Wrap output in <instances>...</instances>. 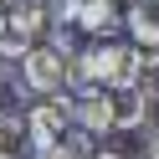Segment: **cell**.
I'll list each match as a JSON object with an SVG mask.
<instances>
[{"instance_id":"4","label":"cell","mask_w":159,"mask_h":159,"mask_svg":"<svg viewBox=\"0 0 159 159\" xmlns=\"http://www.w3.org/2000/svg\"><path fill=\"white\" fill-rule=\"evenodd\" d=\"M118 5L113 0H72V26H82L87 36H113L118 31Z\"/></svg>"},{"instance_id":"3","label":"cell","mask_w":159,"mask_h":159,"mask_svg":"<svg viewBox=\"0 0 159 159\" xmlns=\"http://www.w3.org/2000/svg\"><path fill=\"white\" fill-rule=\"evenodd\" d=\"M67 118H72V108L67 103H41L31 118H26V134H31V149H52L57 139L67 134Z\"/></svg>"},{"instance_id":"9","label":"cell","mask_w":159,"mask_h":159,"mask_svg":"<svg viewBox=\"0 0 159 159\" xmlns=\"http://www.w3.org/2000/svg\"><path fill=\"white\" fill-rule=\"evenodd\" d=\"M93 159H123L118 149H93Z\"/></svg>"},{"instance_id":"5","label":"cell","mask_w":159,"mask_h":159,"mask_svg":"<svg viewBox=\"0 0 159 159\" xmlns=\"http://www.w3.org/2000/svg\"><path fill=\"white\" fill-rule=\"evenodd\" d=\"M144 118H149V87L144 82L113 87V128H139Z\"/></svg>"},{"instance_id":"12","label":"cell","mask_w":159,"mask_h":159,"mask_svg":"<svg viewBox=\"0 0 159 159\" xmlns=\"http://www.w3.org/2000/svg\"><path fill=\"white\" fill-rule=\"evenodd\" d=\"M154 5H159V0H154Z\"/></svg>"},{"instance_id":"2","label":"cell","mask_w":159,"mask_h":159,"mask_svg":"<svg viewBox=\"0 0 159 159\" xmlns=\"http://www.w3.org/2000/svg\"><path fill=\"white\" fill-rule=\"evenodd\" d=\"M21 77H26L31 93H52L57 98V87H62V77H67V57L57 52V46H36L31 41V52L21 57Z\"/></svg>"},{"instance_id":"1","label":"cell","mask_w":159,"mask_h":159,"mask_svg":"<svg viewBox=\"0 0 159 159\" xmlns=\"http://www.w3.org/2000/svg\"><path fill=\"white\" fill-rule=\"evenodd\" d=\"M67 108H72L77 128H87V134H113V87L82 82V87H77V98H72Z\"/></svg>"},{"instance_id":"6","label":"cell","mask_w":159,"mask_h":159,"mask_svg":"<svg viewBox=\"0 0 159 159\" xmlns=\"http://www.w3.org/2000/svg\"><path fill=\"white\" fill-rule=\"evenodd\" d=\"M0 159H31V134H26L21 113L0 108Z\"/></svg>"},{"instance_id":"11","label":"cell","mask_w":159,"mask_h":159,"mask_svg":"<svg viewBox=\"0 0 159 159\" xmlns=\"http://www.w3.org/2000/svg\"><path fill=\"white\" fill-rule=\"evenodd\" d=\"M5 31H11V11H0V36H5Z\"/></svg>"},{"instance_id":"8","label":"cell","mask_w":159,"mask_h":159,"mask_svg":"<svg viewBox=\"0 0 159 159\" xmlns=\"http://www.w3.org/2000/svg\"><path fill=\"white\" fill-rule=\"evenodd\" d=\"M128 36H134L139 46H159V5L154 0H149V5L134 0V11H128Z\"/></svg>"},{"instance_id":"7","label":"cell","mask_w":159,"mask_h":159,"mask_svg":"<svg viewBox=\"0 0 159 159\" xmlns=\"http://www.w3.org/2000/svg\"><path fill=\"white\" fill-rule=\"evenodd\" d=\"M46 0H16L11 5V31L16 36H26V41H36V36L46 31Z\"/></svg>"},{"instance_id":"10","label":"cell","mask_w":159,"mask_h":159,"mask_svg":"<svg viewBox=\"0 0 159 159\" xmlns=\"http://www.w3.org/2000/svg\"><path fill=\"white\" fill-rule=\"evenodd\" d=\"M149 159H159V128L149 134Z\"/></svg>"}]
</instances>
